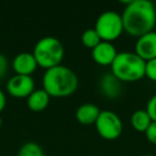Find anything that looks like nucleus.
<instances>
[{
	"label": "nucleus",
	"instance_id": "16",
	"mask_svg": "<svg viewBox=\"0 0 156 156\" xmlns=\"http://www.w3.org/2000/svg\"><path fill=\"white\" fill-rule=\"evenodd\" d=\"M81 42H83V44L86 47L93 49L96 45H98L102 42V39L98 34L95 29L91 28L87 29V30H85L83 32V34H81Z\"/></svg>",
	"mask_w": 156,
	"mask_h": 156
},
{
	"label": "nucleus",
	"instance_id": "3",
	"mask_svg": "<svg viewBox=\"0 0 156 156\" xmlns=\"http://www.w3.org/2000/svg\"><path fill=\"white\" fill-rule=\"evenodd\" d=\"M111 73L121 81H137L145 76V61L135 51L118 52Z\"/></svg>",
	"mask_w": 156,
	"mask_h": 156
},
{
	"label": "nucleus",
	"instance_id": "5",
	"mask_svg": "<svg viewBox=\"0 0 156 156\" xmlns=\"http://www.w3.org/2000/svg\"><path fill=\"white\" fill-rule=\"evenodd\" d=\"M94 29L102 41H115L124 31L122 15L115 11L103 12L96 20Z\"/></svg>",
	"mask_w": 156,
	"mask_h": 156
},
{
	"label": "nucleus",
	"instance_id": "2",
	"mask_svg": "<svg viewBox=\"0 0 156 156\" xmlns=\"http://www.w3.org/2000/svg\"><path fill=\"white\" fill-rule=\"evenodd\" d=\"M42 83L50 98H66L77 90L78 77L73 69L60 64L46 69Z\"/></svg>",
	"mask_w": 156,
	"mask_h": 156
},
{
	"label": "nucleus",
	"instance_id": "6",
	"mask_svg": "<svg viewBox=\"0 0 156 156\" xmlns=\"http://www.w3.org/2000/svg\"><path fill=\"white\" fill-rule=\"evenodd\" d=\"M98 133L107 140H115L123 130V123L119 115L111 110H101L95 122Z\"/></svg>",
	"mask_w": 156,
	"mask_h": 156
},
{
	"label": "nucleus",
	"instance_id": "20",
	"mask_svg": "<svg viewBox=\"0 0 156 156\" xmlns=\"http://www.w3.org/2000/svg\"><path fill=\"white\" fill-rule=\"evenodd\" d=\"M8 67H9V62H8L7 57L0 54V78H2L7 74Z\"/></svg>",
	"mask_w": 156,
	"mask_h": 156
},
{
	"label": "nucleus",
	"instance_id": "12",
	"mask_svg": "<svg viewBox=\"0 0 156 156\" xmlns=\"http://www.w3.org/2000/svg\"><path fill=\"white\" fill-rule=\"evenodd\" d=\"M101 113V109L96 105L91 103H86L78 107L76 110V120L79 123L90 125L96 122L98 115Z\"/></svg>",
	"mask_w": 156,
	"mask_h": 156
},
{
	"label": "nucleus",
	"instance_id": "1",
	"mask_svg": "<svg viewBox=\"0 0 156 156\" xmlns=\"http://www.w3.org/2000/svg\"><path fill=\"white\" fill-rule=\"evenodd\" d=\"M124 30L139 37L153 31L156 24V9L149 0H130L122 14Z\"/></svg>",
	"mask_w": 156,
	"mask_h": 156
},
{
	"label": "nucleus",
	"instance_id": "10",
	"mask_svg": "<svg viewBox=\"0 0 156 156\" xmlns=\"http://www.w3.org/2000/svg\"><path fill=\"white\" fill-rule=\"evenodd\" d=\"M118 52L111 42L102 41L92 49V58L100 65H111Z\"/></svg>",
	"mask_w": 156,
	"mask_h": 156
},
{
	"label": "nucleus",
	"instance_id": "11",
	"mask_svg": "<svg viewBox=\"0 0 156 156\" xmlns=\"http://www.w3.org/2000/svg\"><path fill=\"white\" fill-rule=\"evenodd\" d=\"M100 89L106 98H117L122 93V81L112 73H107L101 78Z\"/></svg>",
	"mask_w": 156,
	"mask_h": 156
},
{
	"label": "nucleus",
	"instance_id": "15",
	"mask_svg": "<svg viewBox=\"0 0 156 156\" xmlns=\"http://www.w3.org/2000/svg\"><path fill=\"white\" fill-rule=\"evenodd\" d=\"M17 156H45L41 145L35 142H26L18 150Z\"/></svg>",
	"mask_w": 156,
	"mask_h": 156
},
{
	"label": "nucleus",
	"instance_id": "17",
	"mask_svg": "<svg viewBox=\"0 0 156 156\" xmlns=\"http://www.w3.org/2000/svg\"><path fill=\"white\" fill-rule=\"evenodd\" d=\"M145 76L151 80L156 81V58L145 61Z\"/></svg>",
	"mask_w": 156,
	"mask_h": 156
},
{
	"label": "nucleus",
	"instance_id": "13",
	"mask_svg": "<svg viewBox=\"0 0 156 156\" xmlns=\"http://www.w3.org/2000/svg\"><path fill=\"white\" fill-rule=\"evenodd\" d=\"M50 96L44 89H37L27 98V105L29 109L32 111L39 112L48 106Z\"/></svg>",
	"mask_w": 156,
	"mask_h": 156
},
{
	"label": "nucleus",
	"instance_id": "8",
	"mask_svg": "<svg viewBox=\"0 0 156 156\" xmlns=\"http://www.w3.org/2000/svg\"><path fill=\"white\" fill-rule=\"evenodd\" d=\"M135 52L144 61L156 58V31H151L138 37Z\"/></svg>",
	"mask_w": 156,
	"mask_h": 156
},
{
	"label": "nucleus",
	"instance_id": "7",
	"mask_svg": "<svg viewBox=\"0 0 156 156\" xmlns=\"http://www.w3.org/2000/svg\"><path fill=\"white\" fill-rule=\"evenodd\" d=\"M7 90L12 96L17 98H28L34 91V80L28 75L12 76L7 83Z\"/></svg>",
	"mask_w": 156,
	"mask_h": 156
},
{
	"label": "nucleus",
	"instance_id": "19",
	"mask_svg": "<svg viewBox=\"0 0 156 156\" xmlns=\"http://www.w3.org/2000/svg\"><path fill=\"white\" fill-rule=\"evenodd\" d=\"M145 137L150 142L156 144V121H152V123L150 124L147 129L145 130Z\"/></svg>",
	"mask_w": 156,
	"mask_h": 156
},
{
	"label": "nucleus",
	"instance_id": "23",
	"mask_svg": "<svg viewBox=\"0 0 156 156\" xmlns=\"http://www.w3.org/2000/svg\"><path fill=\"white\" fill-rule=\"evenodd\" d=\"M142 156H156V155H153V154H144V155Z\"/></svg>",
	"mask_w": 156,
	"mask_h": 156
},
{
	"label": "nucleus",
	"instance_id": "18",
	"mask_svg": "<svg viewBox=\"0 0 156 156\" xmlns=\"http://www.w3.org/2000/svg\"><path fill=\"white\" fill-rule=\"evenodd\" d=\"M147 112L149 113L150 118L152 119V121H156V94L153 95L149 100L147 104Z\"/></svg>",
	"mask_w": 156,
	"mask_h": 156
},
{
	"label": "nucleus",
	"instance_id": "4",
	"mask_svg": "<svg viewBox=\"0 0 156 156\" xmlns=\"http://www.w3.org/2000/svg\"><path fill=\"white\" fill-rule=\"evenodd\" d=\"M33 56L39 66L48 69L61 64L64 57V47L62 42L55 37H44L35 43Z\"/></svg>",
	"mask_w": 156,
	"mask_h": 156
},
{
	"label": "nucleus",
	"instance_id": "9",
	"mask_svg": "<svg viewBox=\"0 0 156 156\" xmlns=\"http://www.w3.org/2000/svg\"><path fill=\"white\" fill-rule=\"evenodd\" d=\"M37 66L39 65L32 52H20L14 57L12 61V67L14 72L18 75L31 76V74L37 69Z\"/></svg>",
	"mask_w": 156,
	"mask_h": 156
},
{
	"label": "nucleus",
	"instance_id": "14",
	"mask_svg": "<svg viewBox=\"0 0 156 156\" xmlns=\"http://www.w3.org/2000/svg\"><path fill=\"white\" fill-rule=\"evenodd\" d=\"M132 125L137 132L145 133L150 124L152 123V119L150 118L149 113L147 112L145 109H138L132 115L130 118Z\"/></svg>",
	"mask_w": 156,
	"mask_h": 156
},
{
	"label": "nucleus",
	"instance_id": "22",
	"mask_svg": "<svg viewBox=\"0 0 156 156\" xmlns=\"http://www.w3.org/2000/svg\"><path fill=\"white\" fill-rule=\"evenodd\" d=\"M1 125H2V118L0 115V127H1Z\"/></svg>",
	"mask_w": 156,
	"mask_h": 156
},
{
	"label": "nucleus",
	"instance_id": "21",
	"mask_svg": "<svg viewBox=\"0 0 156 156\" xmlns=\"http://www.w3.org/2000/svg\"><path fill=\"white\" fill-rule=\"evenodd\" d=\"M5 104H7V98H5V94L2 90L0 89V113H1V111L5 109Z\"/></svg>",
	"mask_w": 156,
	"mask_h": 156
}]
</instances>
